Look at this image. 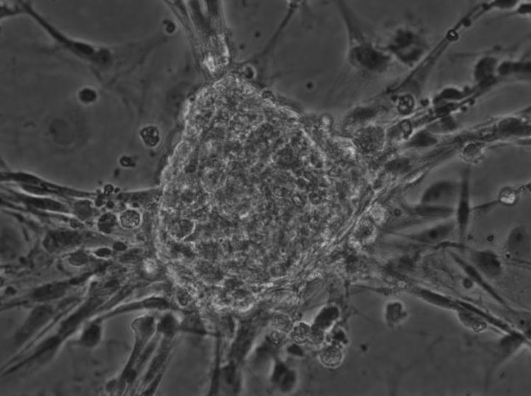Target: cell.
<instances>
[{
	"label": "cell",
	"instance_id": "1",
	"mask_svg": "<svg viewBox=\"0 0 531 396\" xmlns=\"http://www.w3.org/2000/svg\"><path fill=\"white\" fill-rule=\"evenodd\" d=\"M505 253L513 261L525 263L530 259L531 242L528 231L523 226L513 228L505 243Z\"/></svg>",
	"mask_w": 531,
	"mask_h": 396
},
{
	"label": "cell",
	"instance_id": "2",
	"mask_svg": "<svg viewBox=\"0 0 531 396\" xmlns=\"http://www.w3.org/2000/svg\"><path fill=\"white\" fill-rule=\"evenodd\" d=\"M457 199V205L455 213L456 227L457 229L459 240L463 242L466 237L472 213L470 182L468 173L464 174L462 183L459 184V192Z\"/></svg>",
	"mask_w": 531,
	"mask_h": 396
},
{
	"label": "cell",
	"instance_id": "3",
	"mask_svg": "<svg viewBox=\"0 0 531 396\" xmlns=\"http://www.w3.org/2000/svg\"><path fill=\"white\" fill-rule=\"evenodd\" d=\"M526 344L527 338L523 334L516 331L507 332L493 345V365H501Z\"/></svg>",
	"mask_w": 531,
	"mask_h": 396
},
{
	"label": "cell",
	"instance_id": "4",
	"mask_svg": "<svg viewBox=\"0 0 531 396\" xmlns=\"http://www.w3.org/2000/svg\"><path fill=\"white\" fill-rule=\"evenodd\" d=\"M459 184L452 181H438L424 191L421 205H439L450 203L457 198Z\"/></svg>",
	"mask_w": 531,
	"mask_h": 396
},
{
	"label": "cell",
	"instance_id": "5",
	"mask_svg": "<svg viewBox=\"0 0 531 396\" xmlns=\"http://www.w3.org/2000/svg\"><path fill=\"white\" fill-rule=\"evenodd\" d=\"M469 259V263L486 278H498L503 273L502 262L493 251L474 250Z\"/></svg>",
	"mask_w": 531,
	"mask_h": 396
},
{
	"label": "cell",
	"instance_id": "6",
	"mask_svg": "<svg viewBox=\"0 0 531 396\" xmlns=\"http://www.w3.org/2000/svg\"><path fill=\"white\" fill-rule=\"evenodd\" d=\"M453 222H445L423 230L416 233L412 239L419 243L435 245L449 239L455 230Z\"/></svg>",
	"mask_w": 531,
	"mask_h": 396
},
{
	"label": "cell",
	"instance_id": "7",
	"mask_svg": "<svg viewBox=\"0 0 531 396\" xmlns=\"http://www.w3.org/2000/svg\"><path fill=\"white\" fill-rule=\"evenodd\" d=\"M452 256L457 264L462 268L464 273L469 278L477 285H479L491 297L497 300L499 303L506 305V302L498 293L496 290L486 281L484 277L477 269H476L469 262L464 260L456 254H452Z\"/></svg>",
	"mask_w": 531,
	"mask_h": 396
},
{
	"label": "cell",
	"instance_id": "8",
	"mask_svg": "<svg viewBox=\"0 0 531 396\" xmlns=\"http://www.w3.org/2000/svg\"><path fill=\"white\" fill-rule=\"evenodd\" d=\"M414 294L423 302L442 310L457 312L462 307L459 301L425 288H418Z\"/></svg>",
	"mask_w": 531,
	"mask_h": 396
},
{
	"label": "cell",
	"instance_id": "9",
	"mask_svg": "<svg viewBox=\"0 0 531 396\" xmlns=\"http://www.w3.org/2000/svg\"><path fill=\"white\" fill-rule=\"evenodd\" d=\"M417 210L420 215L426 217H444L452 214L451 209L439 205H421Z\"/></svg>",
	"mask_w": 531,
	"mask_h": 396
},
{
	"label": "cell",
	"instance_id": "10",
	"mask_svg": "<svg viewBox=\"0 0 531 396\" xmlns=\"http://www.w3.org/2000/svg\"><path fill=\"white\" fill-rule=\"evenodd\" d=\"M120 222L124 227L128 229L135 228L139 224V215L133 210H127L120 215Z\"/></svg>",
	"mask_w": 531,
	"mask_h": 396
},
{
	"label": "cell",
	"instance_id": "11",
	"mask_svg": "<svg viewBox=\"0 0 531 396\" xmlns=\"http://www.w3.org/2000/svg\"><path fill=\"white\" fill-rule=\"evenodd\" d=\"M518 199V193L512 189H504L500 195V201L506 205H513L516 203Z\"/></svg>",
	"mask_w": 531,
	"mask_h": 396
}]
</instances>
